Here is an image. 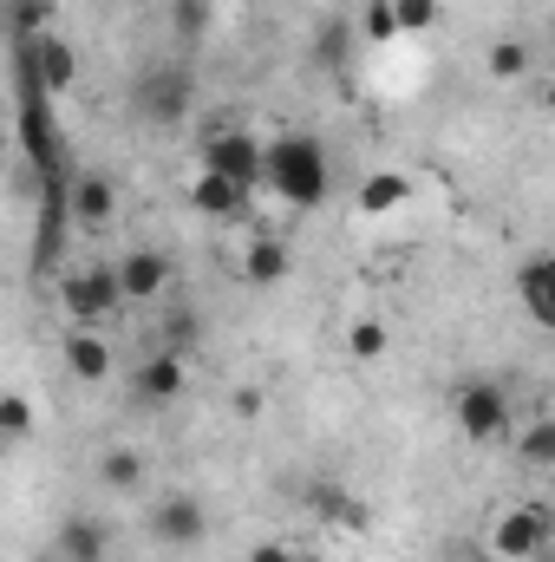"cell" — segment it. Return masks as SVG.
<instances>
[{
  "instance_id": "cell-21",
  "label": "cell",
  "mask_w": 555,
  "mask_h": 562,
  "mask_svg": "<svg viewBox=\"0 0 555 562\" xmlns=\"http://www.w3.org/2000/svg\"><path fill=\"white\" fill-rule=\"evenodd\" d=\"M510 445H517V458H523L530 471H555V413H543V419H523V431H517Z\"/></svg>"
},
{
  "instance_id": "cell-9",
  "label": "cell",
  "mask_w": 555,
  "mask_h": 562,
  "mask_svg": "<svg viewBox=\"0 0 555 562\" xmlns=\"http://www.w3.org/2000/svg\"><path fill=\"white\" fill-rule=\"evenodd\" d=\"M183 386H190V367H183V353H170V347H157L150 360L132 367V406H138V413H163V406H177Z\"/></svg>"
},
{
  "instance_id": "cell-4",
  "label": "cell",
  "mask_w": 555,
  "mask_h": 562,
  "mask_svg": "<svg viewBox=\"0 0 555 562\" xmlns=\"http://www.w3.org/2000/svg\"><path fill=\"white\" fill-rule=\"evenodd\" d=\"M190 105H196V72L183 59H150V66H138L132 112H138L150 132H177L190 119Z\"/></svg>"
},
{
  "instance_id": "cell-23",
  "label": "cell",
  "mask_w": 555,
  "mask_h": 562,
  "mask_svg": "<svg viewBox=\"0 0 555 562\" xmlns=\"http://www.w3.org/2000/svg\"><path fill=\"white\" fill-rule=\"evenodd\" d=\"M53 20H59V7H53V0H7L13 46H20V40H46V33H53Z\"/></svg>"
},
{
  "instance_id": "cell-11",
  "label": "cell",
  "mask_w": 555,
  "mask_h": 562,
  "mask_svg": "<svg viewBox=\"0 0 555 562\" xmlns=\"http://www.w3.org/2000/svg\"><path fill=\"white\" fill-rule=\"evenodd\" d=\"M13 53H20V59L39 72V86H46L53 99H59V92H72V79H79V46H72L59 26H53L46 40H20Z\"/></svg>"
},
{
  "instance_id": "cell-5",
  "label": "cell",
  "mask_w": 555,
  "mask_h": 562,
  "mask_svg": "<svg viewBox=\"0 0 555 562\" xmlns=\"http://www.w3.org/2000/svg\"><path fill=\"white\" fill-rule=\"evenodd\" d=\"M59 307L72 327H105L125 301V281H118V262H86V269H66L59 276Z\"/></svg>"
},
{
  "instance_id": "cell-2",
  "label": "cell",
  "mask_w": 555,
  "mask_h": 562,
  "mask_svg": "<svg viewBox=\"0 0 555 562\" xmlns=\"http://www.w3.org/2000/svg\"><path fill=\"white\" fill-rule=\"evenodd\" d=\"M269 196L287 210H320L333 196V150L314 132H275L269 138Z\"/></svg>"
},
{
  "instance_id": "cell-26",
  "label": "cell",
  "mask_w": 555,
  "mask_h": 562,
  "mask_svg": "<svg viewBox=\"0 0 555 562\" xmlns=\"http://www.w3.org/2000/svg\"><path fill=\"white\" fill-rule=\"evenodd\" d=\"M0 438H33V406H26V393H0Z\"/></svg>"
},
{
  "instance_id": "cell-25",
  "label": "cell",
  "mask_w": 555,
  "mask_h": 562,
  "mask_svg": "<svg viewBox=\"0 0 555 562\" xmlns=\"http://www.w3.org/2000/svg\"><path fill=\"white\" fill-rule=\"evenodd\" d=\"M196 334H203L196 307H163V321H157V347H170V353H190V347H196Z\"/></svg>"
},
{
  "instance_id": "cell-13",
  "label": "cell",
  "mask_w": 555,
  "mask_h": 562,
  "mask_svg": "<svg viewBox=\"0 0 555 562\" xmlns=\"http://www.w3.org/2000/svg\"><path fill=\"white\" fill-rule=\"evenodd\" d=\"M360 40H366V33H360V20H347V13H327V20L314 26V40H307V66H314V72H347Z\"/></svg>"
},
{
  "instance_id": "cell-20",
  "label": "cell",
  "mask_w": 555,
  "mask_h": 562,
  "mask_svg": "<svg viewBox=\"0 0 555 562\" xmlns=\"http://www.w3.org/2000/svg\"><path fill=\"white\" fill-rule=\"evenodd\" d=\"M144 477H150V464H144V451H132V445H112V451L99 458V484H105L112 497H138Z\"/></svg>"
},
{
  "instance_id": "cell-14",
  "label": "cell",
  "mask_w": 555,
  "mask_h": 562,
  "mask_svg": "<svg viewBox=\"0 0 555 562\" xmlns=\"http://www.w3.org/2000/svg\"><path fill=\"white\" fill-rule=\"evenodd\" d=\"M249 196H256V190H242L236 177H216V170H196V177H190V210L209 216V223H236V216H249Z\"/></svg>"
},
{
  "instance_id": "cell-8",
  "label": "cell",
  "mask_w": 555,
  "mask_h": 562,
  "mask_svg": "<svg viewBox=\"0 0 555 562\" xmlns=\"http://www.w3.org/2000/svg\"><path fill=\"white\" fill-rule=\"evenodd\" d=\"M150 543H163V550H196L203 537H209V510L190 497V491H163L157 504H150Z\"/></svg>"
},
{
  "instance_id": "cell-6",
  "label": "cell",
  "mask_w": 555,
  "mask_h": 562,
  "mask_svg": "<svg viewBox=\"0 0 555 562\" xmlns=\"http://www.w3.org/2000/svg\"><path fill=\"white\" fill-rule=\"evenodd\" d=\"M451 419L471 445H503L517 431V413H510V393L497 380H457L451 393Z\"/></svg>"
},
{
  "instance_id": "cell-12",
  "label": "cell",
  "mask_w": 555,
  "mask_h": 562,
  "mask_svg": "<svg viewBox=\"0 0 555 562\" xmlns=\"http://www.w3.org/2000/svg\"><path fill=\"white\" fill-rule=\"evenodd\" d=\"M59 360H66V373L79 380V386H105L112 380V340H105V327H72L66 340H59Z\"/></svg>"
},
{
  "instance_id": "cell-30",
  "label": "cell",
  "mask_w": 555,
  "mask_h": 562,
  "mask_svg": "<svg viewBox=\"0 0 555 562\" xmlns=\"http://www.w3.org/2000/svg\"><path fill=\"white\" fill-rule=\"evenodd\" d=\"M249 562H301V557H294L287 543H256V550H249Z\"/></svg>"
},
{
  "instance_id": "cell-1",
  "label": "cell",
  "mask_w": 555,
  "mask_h": 562,
  "mask_svg": "<svg viewBox=\"0 0 555 562\" xmlns=\"http://www.w3.org/2000/svg\"><path fill=\"white\" fill-rule=\"evenodd\" d=\"M13 105H20V164L33 170V183H59V177H79L72 170V150L66 132L53 119V92L39 86V72L13 53Z\"/></svg>"
},
{
  "instance_id": "cell-3",
  "label": "cell",
  "mask_w": 555,
  "mask_h": 562,
  "mask_svg": "<svg viewBox=\"0 0 555 562\" xmlns=\"http://www.w3.org/2000/svg\"><path fill=\"white\" fill-rule=\"evenodd\" d=\"M196 164L216 177H236L242 190H269V138H256L242 119H209L196 132Z\"/></svg>"
},
{
  "instance_id": "cell-32",
  "label": "cell",
  "mask_w": 555,
  "mask_h": 562,
  "mask_svg": "<svg viewBox=\"0 0 555 562\" xmlns=\"http://www.w3.org/2000/svg\"><path fill=\"white\" fill-rule=\"evenodd\" d=\"M543 112H555V79L543 86Z\"/></svg>"
},
{
  "instance_id": "cell-27",
  "label": "cell",
  "mask_w": 555,
  "mask_h": 562,
  "mask_svg": "<svg viewBox=\"0 0 555 562\" xmlns=\"http://www.w3.org/2000/svg\"><path fill=\"white\" fill-rule=\"evenodd\" d=\"M347 353L353 360H380L386 353V321H353L347 327Z\"/></svg>"
},
{
  "instance_id": "cell-22",
  "label": "cell",
  "mask_w": 555,
  "mask_h": 562,
  "mask_svg": "<svg viewBox=\"0 0 555 562\" xmlns=\"http://www.w3.org/2000/svg\"><path fill=\"white\" fill-rule=\"evenodd\" d=\"M484 72H490L497 86H517V79H530V72H536V53H530V40H497V46H490V59H484Z\"/></svg>"
},
{
  "instance_id": "cell-10",
  "label": "cell",
  "mask_w": 555,
  "mask_h": 562,
  "mask_svg": "<svg viewBox=\"0 0 555 562\" xmlns=\"http://www.w3.org/2000/svg\"><path fill=\"white\" fill-rule=\"evenodd\" d=\"M118 223V177L112 170H79L72 177V229L105 236Z\"/></svg>"
},
{
  "instance_id": "cell-15",
  "label": "cell",
  "mask_w": 555,
  "mask_h": 562,
  "mask_svg": "<svg viewBox=\"0 0 555 562\" xmlns=\"http://www.w3.org/2000/svg\"><path fill=\"white\" fill-rule=\"evenodd\" d=\"M53 550H59V562H105L112 557V524L92 517V510H72V517L53 530Z\"/></svg>"
},
{
  "instance_id": "cell-19",
  "label": "cell",
  "mask_w": 555,
  "mask_h": 562,
  "mask_svg": "<svg viewBox=\"0 0 555 562\" xmlns=\"http://www.w3.org/2000/svg\"><path fill=\"white\" fill-rule=\"evenodd\" d=\"M353 203H360V216H393V210L412 203V177H406V170H373V177L353 190Z\"/></svg>"
},
{
  "instance_id": "cell-17",
  "label": "cell",
  "mask_w": 555,
  "mask_h": 562,
  "mask_svg": "<svg viewBox=\"0 0 555 562\" xmlns=\"http://www.w3.org/2000/svg\"><path fill=\"white\" fill-rule=\"evenodd\" d=\"M517 301H523V314H530L536 327L555 334V256H530V262L517 269Z\"/></svg>"
},
{
  "instance_id": "cell-7",
  "label": "cell",
  "mask_w": 555,
  "mask_h": 562,
  "mask_svg": "<svg viewBox=\"0 0 555 562\" xmlns=\"http://www.w3.org/2000/svg\"><path fill=\"white\" fill-rule=\"evenodd\" d=\"M550 543H555V510L550 504H510V510L490 524V537H484V550L503 557V562H536Z\"/></svg>"
},
{
  "instance_id": "cell-16",
  "label": "cell",
  "mask_w": 555,
  "mask_h": 562,
  "mask_svg": "<svg viewBox=\"0 0 555 562\" xmlns=\"http://www.w3.org/2000/svg\"><path fill=\"white\" fill-rule=\"evenodd\" d=\"M118 281H125V301L138 307V301H157L177 281V262L163 249H132V256H118Z\"/></svg>"
},
{
  "instance_id": "cell-28",
  "label": "cell",
  "mask_w": 555,
  "mask_h": 562,
  "mask_svg": "<svg viewBox=\"0 0 555 562\" xmlns=\"http://www.w3.org/2000/svg\"><path fill=\"white\" fill-rule=\"evenodd\" d=\"M360 33H366V40H393V33H399V7H393V0H366Z\"/></svg>"
},
{
  "instance_id": "cell-18",
  "label": "cell",
  "mask_w": 555,
  "mask_h": 562,
  "mask_svg": "<svg viewBox=\"0 0 555 562\" xmlns=\"http://www.w3.org/2000/svg\"><path fill=\"white\" fill-rule=\"evenodd\" d=\"M287 269H294L287 243H281L275 229H256V236H249V256H242V281H256V288H281Z\"/></svg>"
},
{
  "instance_id": "cell-31",
  "label": "cell",
  "mask_w": 555,
  "mask_h": 562,
  "mask_svg": "<svg viewBox=\"0 0 555 562\" xmlns=\"http://www.w3.org/2000/svg\"><path fill=\"white\" fill-rule=\"evenodd\" d=\"M457 562H503V557H490V550H464Z\"/></svg>"
},
{
  "instance_id": "cell-24",
  "label": "cell",
  "mask_w": 555,
  "mask_h": 562,
  "mask_svg": "<svg viewBox=\"0 0 555 562\" xmlns=\"http://www.w3.org/2000/svg\"><path fill=\"white\" fill-rule=\"evenodd\" d=\"M163 20H170V33H177L183 46H196V40L209 33V20H216V0H170Z\"/></svg>"
},
{
  "instance_id": "cell-29",
  "label": "cell",
  "mask_w": 555,
  "mask_h": 562,
  "mask_svg": "<svg viewBox=\"0 0 555 562\" xmlns=\"http://www.w3.org/2000/svg\"><path fill=\"white\" fill-rule=\"evenodd\" d=\"M399 7V33H424L438 26V0H393Z\"/></svg>"
}]
</instances>
